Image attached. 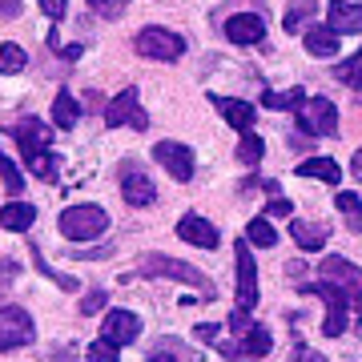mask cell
<instances>
[{
	"mask_svg": "<svg viewBox=\"0 0 362 362\" xmlns=\"http://www.w3.org/2000/svg\"><path fill=\"white\" fill-rule=\"evenodd\" d=\"M169 350H173V346H169V338H165V350H157V354H153V358H149V362H181V358H173Z\"/></svg>",
	"mask_w": 362,
	"mask_h": 362,
	"instance_id": "cell-38",
	"label": "cell"
},
{
	"mask_svg": "<svg viewBox=\"0 0 362 362\" xmlns=\"http://www.w3.org/2000/svg\"><path fill=\"white\" fill-rule=\"evenodd\" d=\"M306 101V93L302 89H286V93H262V105L266 109H294L298 113V105Z\"/></svg>",
	"mask_w": 362,
	"mask_h": 362,
	"instance_id": "cell-28",
	"label": "cell"
},
{
	"mask_svg": "<svg viewBox=\"0 0 362 362\" xmlns=\"http://www.w3.org/2000/svg\"><path fill=\"white\" fill-rule=\"evenodd\" d=\"M13 141L21 145V157H33V153H45L52 141V129L45 125V121H37V117H28V121H21V125H13Z\"/></svg>",
	"mask_w": 362,
	"mask_h": 362,
	"instance_id": "cell-12",
	"label": "cell"
},
{
	"mask_svg": "<svg viewBox=\"0 0 362 362\" xmlns=\"http://www.w3.org/2000/svg\"><path fill=\"white\" fill-rule=\"evenodd\" d=\"M121 197H125V206L145 209V206H153L157 202V185L145 177L133 161H125V165H121Z\"/></svg>",
	"mask_w": 362,
	"mask_h": 362,
	"instance_id": "cell-10",
	"label": "cell"
},
{
	"mask_svg": "<svg viewBox=\"0 0 362 362\" xmlns=\"http://www.w3.org/2000/svg\"><path fill=\"white\" fill-rule=\"evenodd\" d=\"M25 165H28V173H37L40 181H57V173H61V169H57V157H52V149H45V153H33V157H25Z\"/></svg>",
	"mask_w": 362,
	"mask_h": 362,
	"instance_id": "cell-25",
	"label": "cell"
},
{
	"mask_svg": "<svg viewBox=\"0 0 362 362\" xmlns=\"http://www.w3.org/2000/svg\"><path fill=\"white\" fill-rule=\"evenodd\" d=\"M298 125L314 137H334L338 133V109L330 97H306V101L298 105Z\"/></svg>",
	"mask_w": 362,
	"mask_h": 362,
	"instance_id": "cell-6",
	"label": "cell"
},
{
	"mask_svg": "<svg viewBox=\"0 0 362 362\" xmlns=\"http://www.w3.org/2000/svg\"><path fill=\"white\" fill-rule=\"evenodd\" d=\"M334 77L346 81V85H362V49L350 57V61H342V65H334Z\"/></svg>",
	"mask_w": 362,
	"mask_h": 362,
	"instance_id": "cell-31",
	"label": "cell"
},
{
	"mask_svg": "<svg viewBox=\"0 0 362 362\" xmlns=\"http://www.w3.org/2000/svg\"><path fill=\"white\" fill-rule=\"evenodd\" d=\"M125 4H129V0H89V8H93V13L109 16V21H113V16H121V13H125Z\"/></svg>",
	"mask_w": 362,
	"mask_h": 362,
	"instance_id": "cell-33",
	"label": "cell"
},
{
	"mask_svg": "<svg viewBox=\"0 0 362 362\" xmlns=\"http://www.w3.org/2000/svg\"><path fill=\"white\" fill-rule=\"evenodd\" d=\"M133 49L141 52V57H149V61H165V65H173V61H181V52H185V40L177 37V33H169V28H141L137 37H133Z\"/></svg>",
	"mask_w": 362,
	"mask_h": 362,
	"instance_id": "cell-4",
	"label": "cell"
},
{
	"mask_svg": "<svg viewBox=\"0 0 362 362\" xmlns=\"http://www.w3.org/2000/svg\"><path fill=\"white\" fill-rule=\"evenodd\" d=\"M262 153H266L262 137H258V133H246V137H242V145H238V161H246V165H258Z\"/></svg>",
	"mask_w": 362,
	"mask_h": 362,
	"instance_id": "cell-29",
	"label": "cell"
},
{
	"mask_svg": "<svg viewBox=\"0 0 362 362\" xmlns=\"http://www.w3.org/2000/svg\"><path fill=\"white\" fill-rule=\"evenodd\" d=\"M302 40H306V52L310 57H318V61H326V57H334L338 52V33L330 25H314L302 33Z\"/></svg>",
	"mask_w": 362,
	"mask_h": 362,
	"instance_id": "cell-19",
	"label": "cell"
},
{
	"mask_svg": "<svg viewBox=\"0 0 362 362\" xmlns=\"http://www.w3.org/2000/svg\"><path fill=\"white\" fill-rule=\"evenodd\" d=\"M33 221H37V209L28 206V202H8V206L0 209V226L13 230V233L33 230Z\"/></svg>",
	"mask_w": 362,
	"mask_h": 362,
	"instance_id": "cell-20",
	"label": "cell"
},
{
	"mask_svg": "<svg viewBox=\"0 0 362 362\" xmlns=\"http://www.w3.org/2000/svg\"><path fill=\"white\" fill-rule=\"evenodd\" d=\"M326 25L334 28L338 37H358L362 33V4L330 0V8H326Z\"/></svg>",
	"mask_w": 362,
	"mask_h": 362,
	"instance_id": "cell-16",
	"label": "cell"
},
{
	"mask_svg": "<svg viewBox=\"0 0 362 362\" xmlns=\"http://www.w3.org/2000/svg\"><path fill=\"white\" fill-rule=\"evenodd\" d=\"M350 173H354V177L362 181V149H358V153H354V157H350Z\"/></svg>",
	"mask_w": 362,
	"mask_h": 362,
	"instance_id": "cell-39",
	"label": "cell"
},
{
	"mask_svg": "<svg viewBox=\"0 0 362 362\" xmlns=\"http://www.w3.org/2000/svg\"><path fill=\"white\" fill-rule=\"evenodd\" d=\"M101 306H105V290H89V294L81 298V314H85V318H93Z\"/></svg>",
	"mask_w": 362,
	"mask_h": 362,
	"instance_id": "cell-34",
	"label": "cell"
},
{
	"mask_svg": "<svg viewBox=\"0 0 362 362\" xmlns=\"http://www.w3.org/2000/svg\"><path fill=\"white\" fill-rule=\"evenodd\" d=\"M294 173H298V177H318V181H326V185L342 181V169H338V161H330V157H310V161H298Z\"/></svg>",
	"mask_w": 362,
	"mask_h": 362,
	"instance_id": "cell-21",
	"label": "cell"
},
{
	"mask_svg": "<svg viewBox=\"0 0 362 362\" xmlns=\"http://www.w3.org/2000/svg\"><path fill=\"white\" fill-rule=\"evenodd\" d=\"M137 270L145 274V278H169V282H181V286H197L202 294H214V286L206 282V274L194 270L189 262H177V258H165V254H145L141 266Z\"/></svg>",
	"mask_w": 362,
	"mask_h": 362,
	"instance_id": "cell-1",
	"label": "cell"
},
{
	"mask_svg": "<svg viewBox=\"0 0 362 362\" xmlns=\"http://www.w3.org/2000/svg\"><path fill=\"white\" fill-rule=\"evenodd\" d=\"M0 177H4V189H8L13 197L25 189V173H21V169L8 161V157H4V149H0Z\"/></svg>",
	"mask_w": 362,
	"mask_h": 362,
	"instance_id": "cell-30",
	"label": "cell"
},
{
	"mask_svg": "<svg viewBox=\"0 0 362 362\" xmlns=\"http://www.w3.org/2000/svg\"><path fill=\"white\" fill-rule=\"evenodd\" d=\"M233 258H238V310L254 314V306H258V266H254V250H250L246 238L238 242Z\"/></svg>",
	"mask_w": 362,
	"mask_h": 362,
	"instance_id": "cell-8",
	"label": "cell"
},
{
	"mask_svg": "<svg viewBox=\"0 0 362 362\" xmlns=\"http://www.w3.org/2000/svg\"><path fill=\"white\" fill-rule=\"evenodd\" d=\"M226 37L233 40V45H258L262 37H266V25H262V16L254 13H238L226 21Z\"/></svg>",
	"mask_w": 362,
	"mask_h": 362,
	"instance_id": "cell-18",
	"label": "cell"
},
{
	"mask_svg": "<svg viewBox=\"0 0 362 362\" xmlns=\"http://www.w3.org/2000/svg\"><path fill=\"white\" fill-rule=\"evenodd\" d=\"M209 101H214V109L226 117V125H233L238 133H250V129H254L258 113H254V105H250V101H238V97H221V93H209Z\"/></svg>",
	"mask_w": 362,
	"mask_h": 362,
	"instance_id": "cell-13",
	"label": "cell"
},
{
	"mask_svg": "<svg viewBox=\"0 0 362 362\" xmlns=\"http://www.w3.org/2000/svg\"><path fill=\"white\" fill-rule=\"evenodd\" d=\"M358 334H362V318H358Z\"/></svg>",
	"mask_w": 362,
	"mask_h": 362,
	"instance_id": "cell-41",
	"label": "cell"
},
{
	"mask_svg": "<svg viewBox=\"0 0 362 362\" xmlns=\"http://www.w3.org/2000/svg\"><path fill=\"white\" fill-rule=\"evenodd\" d=\"M318 278H322V282L342 286V290H346V298H350V310L362 318V270L354 266V262L330 254V258H322V266H318Z\"/></svg>",
	"mask_w": 362,
	"mask_h": 362,
	"instance_id": "cell-5",
	"label": "cell"
},
{
	"mask_svg": "<svg viewBox=\"0 0 362 362\" xmlns=\"http://www.w3.org/2000/svg\"><path fill=\"white\" fill-rule=\"evenodd\" d=\"M294 362H326V358L318 354V350H310V346H302V342H298V346H294Z\"/></svg>",
	"mask_w": 362,
	"mask_h": 362,
	"instance_id": "cell-37",
	"label": "cell"
},
{
	"mask_svg": "<svg viewBox=\"0 0 362 362\" xmlns=\"http://www.w3.org/2000/svg\"><path fill=\"white\" fill-rule=\"evenodd\" d=\"M153 157L169 169V177H173V181H189V177H194V149H189V145L157 141L153 145Z\"/></svg>",
	"mask_w": 362,
	"mask_h": 362,
	"instance_id": "cell-11",
	"label": "cell"
},
{
	"mask_svg": "<svg viewBox=\"0 0 362 362\" xmlns=\"http://www.w3.org/2000/svg\"><path fill=\"white\" fill-rule=\"evenodd\" d=\"M105 125H109V129L129 125V129H137V133L149 129V113L141 109V93H137V85H125L113 101L105 105Z\"/></svg>",
	"mask_w": 362,
	"mask_h": 362,
	"instance_id": "cell-3",
	"label": "cell"
},
{
	"mask_svg": "<svg viewBox=\"0 0 362 362\" xmlns=\"http://www.w3.org/2000/svg\"><path fill=\"white\" fill-rule=\"evenodd\" d=\"M37 338V326H33V314L21 310V306H0V354L8 350H21Z\"/></svg>",
	"mask_w": 362,
	"mask_h": 362,
	"instance_id": "cell-7",
	"label": "cell"
},
{
	"mask_svg": "<svg viewBox=\"0 0 362 362\" xmlns=\"http://www.w3.org/2000/svg\"><path fill=\"white\" fill-rule=\"evenodd\" d=\"M290 214H294V206L286 197H274L270 206H266V218H290Z\"/></svg>",
	"mask_w": 362,
	"mask_h": 362,
	"instance_id": "cell-36",
	"label": "cell"
},
{
	"mask_svg": "<svg viewBox=\"0 0 362 362\" xmlns=\"http://www.w3.org/2000/svg\"><path fill=\"white\" fill-rule=\"evenodd\" d=\"M141 334V318L133 310H109L105 314V326H101V338L117 342V346H125V342H137Z\"/></svg>",
	"mask_w": 362,
	"mask_h": 362,
	"instance_id": "cell-15",
	"label": "cell"
},
{
	"mask_svg": "<svg viewBox=\"0 0 362 362\" xmlns=\"http://www.w3.org/2000/svg\"><path fill=\"white\" fill-rule=\"evenodd\" d=\"M77 101H73V93L69 89H61L57 93V101H52V125H57V129H73V125H77Z\"/></svg>",
	"mask_w": 362,
	"mask_h": 362,
	"instance_id": "cell-23",
	"label": "cell"
},
{
	"mask_svg": "<svg viewBox=\"0 0 362 362\" xmlns=\"http://www.w3.org/2000/svg\"><path fill=\"white\" fill-rule=\"evenodd\" d=\"M57 226H61V233L73 238V242H89V238L109 230V214H105L101 206H69V209H61Z\"/></svg>",
	"mask_w": 362,
	"mask_h": 362,
	"instance_id": "cell-2",
	"label": "cell"
},
{
	"mask_svg": "<svg viewBox=\"0 0 362 362\" xmlns=\"http://www.w3.org/2000/svg\"><path fill=\"white\" fill-rule=\"evenodd\" d=\"M218 350L226 354V358H233V362H258V358H266V354L274 350V338H270L266 326H250L246 334L238 338V346H233V342H218Z\"/></svg>",
	"mask_w": 362,
	"mask_h": 362,
	"instance_id": "cell-9",
	"label": "cell"
},
{
	"mask_svg": "<svg viewBox=\"0 0 362 362\" xmlns=\"http://www.w3.org/2000/svg\"><path fill=\"white\" fill-rule=\"evenodd\" d=\"M177 238L181 242H189L197 250H218V230H214V221L202 218V214H185L177 221Z\"/></svg>",
	"mask_w": 362,
	"mask_h": 362,
	"instance_id": "cell-14",
	"label": "cell"
},
{
	"mask_svg": "<svg viewBox=\"0 0 362 362\" xmlns=\"http://www.w3.org/2000/svg\"><path fill=\"white\" fill-rule=\"evenodd\" d=\"M290 238H294V246H298V250H306V254H318V250L326 246V238H330V230H326L322 221L290 218Z\"/></svg>",
	"mask_w": 362,
	"mask_h": 362,
	"instance_id": "cell-17",
	"label": "cell"
},
{
	"mask_svg": "<svg viewBox=\"0 0 362 362\" xmlns=\"http://www.w3.org/2000/svg\"><path fill=\"white\" fill-rule=\"evenodd\" d=\"M25 65H28V52L21 49V45H13V40H4V45H0V73L13 77V73H21Z\"/></svg>",
	"mask_w": 362,
	"mask_h": 362,
	"instance_id": "cell-27",
	"label": "cell"
},
{
	"mask_svg": "<svg viewBox=\"0 0 362 362\" xmlns=\"http://www.w3.org/2000/svg\"><path fill=\"white\" fill-rule=\"evenodd\" d=\"M40 4V13L52 16V21H65V8H69V0H37Z\"/></svg>",
	"mask_w": 362,
	"mask_h": 362,
	"instance_id": "cell-35",
	"label": "cell"
},
{
	"mask_svg": "<svg viewBox=\"0 0 362 362\" xmlns=\"http://www.w3.org/2000/svg\"><path fill=\"white\" fill-rule=\"evenodd\" d=\"M117 342H109V338H97L89 346V362H117Z\"/></svg>",
	"mask_w": 362,
	"mask_h": 362,
	"instance_id": "cell-32",
	"label": "cell"
},
{
	"mask_svg": "<svg viewBox=\"0 0 362 362\" xmlns=\"http://www.w3.org/2000/svg\"><path fill=\"white\" fill-rule=\"evenodd\" d=\"M354 101H358V105H362V85H354Z\"/></svg>",
	"mask_w": 362,
	"mask_h": 362,
	"instance_id": "cell-40",
	"label": "cell"
},
{
	"mask_svg": "<svg viewBox=\"0 0 362 362\" xmlns=\"http://www.w3.org/2000/svg\"><path fill=\"white\" fill-rule=\"evenodd\" d=\"M314 16H318V0H290L282 28L286 33H306V21H314Z\"/></svg>",
	"mask_w": 362,
	"mask_h": 362,
	"instance_id": "cell-22",
	"label": "cell"
},
{
	"mask_svg": "<svg viewBox=\"0 0 362 362\" xmlns=\"http://www.w3.org/2000/svg\"><path fill=\"white\" fill-rule=\"evenodd\" d=\"M246 242H254V246H262V250L278 246V233H274L270 218H250V226H246Z\"/></svg>",
	"mask_w": 362,
	"mask_h": 362,
	"instance_id": "cell-24",
	"label": "cell"
},
{
	"mask_svg": "<svg viewBox=\"0 0 362 362\" xmlns=\"http://www.w3.org/2000/svg\"><path fill=\"white\" fill-rule=\"evenodd\" d=\"M334 206H338V214L346 218V226L350 230H362V202H358V194H334Z\"/></svg>",
	"mask_w": 362,
	"mask_h": 362,
	"instance_id": "cell-26",
	"label": "cell"
}]
</instances>
